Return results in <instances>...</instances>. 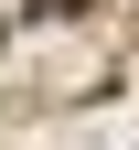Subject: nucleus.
Listing matches in <instances>:
<instances>
[{
	"label": "nucleus",
	"instance_id": "nucleus-1",
	"mask_svg": "<svg viewBox=\"0 0 139 150\" xmlns=\"http://www.w3.org/2000/svg\"><path fill=\"white\" fill-rule=\"evenodd\" d=\"M43 11H86V0H43Z\"/></svg>",
	"mask_w": 139,
	"mask_h": 150
}]
</instances>
